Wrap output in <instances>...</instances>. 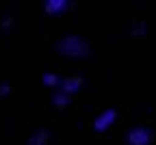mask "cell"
<instances>
[{"instance_id":"277c9868","label":"cell","mask_w":156,"mask_h":145,"mask_svg":"<svg viewBox=\"0 0 156 145\" xmlns=\"http://www.w3.org/2000/svg\"><path fill=\"white\" fill-rule=\"evenodd\" d=\"M80 87H83V78H80V76H72V78H63V80H61V87H58V89L72 97L76 91H80Z\"/></svg>"},{"instance_id":"8992f818","label":"cell","mask_w":156,"mask_h":145,"mask_svg":"<svg viewBox=\"0 0 156 145\" xmlns=\"http://www.w3.org/2000/svg\"><path fill=\"white\" fill-rule=\"evenodd\" d=\"M61 76L58 74H54V72H46L44 76H41V82H44V87H50V89H58L61 87Z\"/></svg>"},{"instance_id":"3957f363","label":"cell","mask_w":156,"mask_h":145,"mask_svg":"<svg viewBox=\"0 0 156 145\" xmlns=\"http://www.w3.org/2000/svg\"><path fill=\"white\" fill-rule=\"evenodd\" d=\"M152 132L147 128H132L128 132V145H150Z\"/></svg>"},{"instance_id":"7a4b0ae2","label":"cell","mask_w":156,"mask_h":145,"mask_svg":"<svg viewBox=\"0 0 156 145\" xmlns=\"http://www.w3.org/2000/svg\"><path fill=\"white\" fill-rule=\"evenodd\" d=\"M115 121H117V113H115L113 108H106V111H102L100 115L93 119V128H95L98 132H106Z\"/></svg>"},{"instance_id":"30bf717a","label":"cell","mask_w":156,"mask_h":145,"mask_svg":"<svg viewBox=\"0 0 156 145\" xmlns=\"http://www.w3.org/2000/svg\"><path fill=\"white\" fill-rule=\"evenodd\" d=\"M11 24H13V19H11V17H7L5 22H2V28H5V30H11Z\"/></svg>"},{"instance_id":"ba28073f","label":"cell","mask_w":156,"mask_h":145,"mask_svg":"<svg viewBox=\"0 0 156 145\" xmlns=\"http://www.w3.org/2000/svg\"><path fill=\"white\" fill-rule=\"evenodd\" d=\"M69 100H72V97H69L67 93H63L61 89H58V91L52 95V104H54V106H67V104H69Z\"/></svg>"},{"instance_id":"9c48e42d","label":"cell","mask_w":156,"mask_h":145,"mask_svg":"<svg viewBox=\"0 0 156 145\" xmlns=\"http://www.w3.org/2000/svg\"><path fill=\"white\" fill-rule=\"evenodd\" d=\"M9 91H11V87H9V85H0V97H7V95H9Z\"/></svg>"},{"instance_id":"5b68a950","label":"cell","mask_w":156,"mask_h":145,"mask_svg":"<svg viewBox=\"0 0 156 145\" xmlns=\"http://www.w3.org/2000/svg\"><path fill=\"white\" fill-rule=\"evenodd\" d=\"M44 9H46L48 15H63L69 9V2H67V0H46Z\"/></svg>"},{"instance_id":"52a82bcc","label":"cell","mask_w":156,"mask_h":145,"mask_svg":"<svg viewBox=\"0 0 156 145\" xmlns=\"http://www.w3.org/2000/svg\"><path fill=\"white\" fill-rule=\"evenodd\" d=\"M48 141H50L48 130H37V132L28 139V143H26V145H48Z\"/></svg>"},{"instance_id":"6da1fadb","label":"cell","mask_w":156,"mask_h":145,"mask_svg":"<svg viewBox=\"0 0 156 145\" xmlns=\"http://www.w3.org/2000/svg\"><path fill=\"white\" fill-rule=\"evenodd\" d=\"M56 50L61 52L63 56L80 58V56H87L89 54V44H87L83 37H78V35H67V37H63L56 44Z\"/></svg>"}]
</instances>
